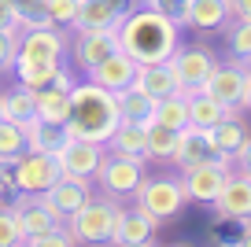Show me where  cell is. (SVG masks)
Segmentation results:
<instances>
[{
    "mask_svg": "<svg viewBox=\"0 0 251 247\" xmlns=\"http://www.w3.org/2000/svg\"><path fill=\"white\" fill-rule=\"evenodd\" d=\"M181 45V23L159 8H133L118 23V48L137 63H163Z\"/></svg>",
    "mask_w": 251,
    "mask_h": 247,
    "instance_id": "1",
    "label": "cell"
},
{
    "mask_svg": "<svg viewBox=\"0 0 251 247\" xmlns=\"http://www.w3.org/2000/svg\"><path fill=\"white\" fill-rule=\"evenodd\" d=\"M122 115H118V96L111 89L96 85V81H78L71 89V118L63 122L71 140H93V144H107L111 133L118 129Z\"/></svg>",
    "mask_w": 251,
    "mask_h": 247,
    "instance_id": "2",
    "label": "cell"
},
{
    "mask_svg": "<svg viewBox=\"0 0 251 247\" xmlns=\"http://www.w3.org/2000/svg\"><path fill=\"white\" fill-rule=\"evenodd\" d=\"M118 214H122V207L111 196H100V199H89L78 214L67 218V229H71L74 244H111Z\"/></svg>",
    "mask_w": 251,
    "mask_h": 247,
    "instance_id": "3",
    "label": "cell"
},
{
    "mask_svg": "<svg viewBox=\"0 0 251 247\" xmlns=\"http://www.w3.org/2000/svg\"><path fill=\"white\" fill-rule=\"evenodd\" d=\"M188 196L181 188V177H170V173H159V177H144L141 188H137V207L144 210L148 218L159 222H170L185 210Z\"/></svg>",
    "mask_w": 251,
    "mask_h": 247,
    "instance_id": "4",
    "label": "cell"
},
{
    "mask_svg": "<svg viewBox=\"0 0 251 247\" xmlns=\"http://www.w3.org/2000/svg\"><path fill=\"white\" fill-rule=\"evenodd\" d=\"M144 181V162L141 159H129V155H118L103 148V162L96 170V185L103 188V196L111 199H126V196H137Z\"/></svg>",
    "mask_w": 251,
    "mask_h": 247,
    "instance_id": "5",
    "label": "cell"
},
{
    "mask_svg": "<svg viewBox=\"0 0 251 247\" xmlns=\"http://www.w3.org/2000/svg\"><path fill=\"white\" fill-rule=\"evenodd\" d=\"M170 70H174V77H177V89L181 93H200V89L207 85V77L214 74V67H218V59H214L207 48H200V45H188V48H174V55L170 59Z\"/></svg>",
    "mask_w": 251,
    "mask_h": 247,
    "instance_id": "6",
    "label": "cell"
},
{
    "mask_svg": "<svg viewBox=\"0 0 251 247\" xmlns=\"http://www.w3.org/2000/svg\"><path fill=\"white\" fill-rule=\"evenodd\" d=\"M11 177H15V192L41 196L45 188H52L55 181L63 177V173H59V162H55L52 155H41V151H23L15 162H11Z\"/></svg>",
    "mask_w": 251,
    "mask_h": 247,
    "instance_id": "7",
    "label": "cell"
},
{
    "mask_svg": "<svg viewBox=\"0 0 251 247\" xmlns=\"http://www.w3.org/2000/svg\"><path fill=\"white\" fill-rule=\"evenodd\" d=\"M229 166H233V162L211 159V162H200V166L181 170V188H185V196H188L192 203H207V207H211V203L218 199V192L226 188L229 173H233Z\"/></svg>",
    "mask_w": 251,
    "mask_h": 247,
    "instance_id": "8",
    "label": "cell"
},
{
    "mask_svg": "<svg viewBox=\"0 0 251 247\" xmlns=\"http://www.w3.org/2000/svg\"><path fill=\"white\" fill-rule=\"evenodd\" d=\"M248 81H251V70L244 67L240 59L236 63H222V67H214V74L207 77L203 93L214 96L222 107L236 111V107H244V100H248Z\"/></svg>",
    "mask_w": 251,
    "mask_h": 247,
    "instance_id": "9",
    "label": "cell"
},
{
    "mask_svg": "<svg viewBox=\"0 0 251 247\" xmlns=\"http://www.w3.org/2000/svg\"><path fill=\"white\" fill-rule=\"evenodd\" d=\"M55 162H59L63 177L93 181L96 170H100V162H103V144H93V140H67L63 151L55 155Z\"/></svg>",
    "mask_w": 251,
    "mask_h": 247,
    "instance_id": "10",
    "label": "cell"
},
{
    "mask_svg": "<svg viewBox=\"0 0 251 247\" xmlns=\"http://www.w3.org/2000/svg\"><path fill=\"white\" fill-rule=\"evenodd\" d=\"M67 52V37L59 26H33L19 33V59H37V63H59Z\"/></svg>",
    "mask_w": 251,
    "mask_h": 247,
    "instance_id": "11",
    "label": "cell"
},
{
    "mask_svg": "<svg viewBox=\"0 0 251 247\" xmlns=\"http://www.w3.org/2000/svg\"><path fill=\"white\" fill-rule=\"evenodd\" d=\"M78 37L71 41V59L78 70H93L111 52H118V30H74Z\"/></svg>",
    "mask_w": 251,
    "mask_h": 247,
    "instance_id": "12",
    "label": "cell"
},
{
    "mask_svg": "<svg viewBox=\"0 0 251 247\" xmlns=\"http://www.w3.org/2000/svg\"><path fill=\"white\" fill-rule=\"evenodd\" d=\"M11 214L19 222V232L23 240H33V236H45V232L59 229V218L41 203V196H26V192H15V203H11Z\"/></svg>",
    "mask_w": 251,
    "mask_h": 247,
    "instance_id": "13",
    "label": "cell"
},
{
    "mask_svg": "<svg viewBox=\"0 0 251 247\" xmlns=\"http://www.w3.org/2000/svg\"><path fill=\"white\" fill-rule=\"evenodd\" d=\"M133 8L137 0H81L74 30H118V23Z\"/></svg>",
    "mask_w": 251,
    "mask_h": 247,
    "instance_id": "14",
    "label": "cell"
},
{
    "mask_svg": "<svg viewBox=\"0 0 251 247\" xmlns=\"http://www.w3.org/2000/svg\"><path fill=\"white\" fill-rule=\"evenodd\" d=\"M89 199H93V196H89V181H74V177H59L52 188L41 192V203H45L63 225H67L71 214H78Z\"/></svg>",
    "mask_w": 251,
    "mask_h": 247,
    "instance_id": "15",
    "label": "cell"
},
{
    "mask_svg": "<svg viewBox=\"0 0 251 247\" xmlns=\"http://www.w3.org/2000/svg\"><path fill=\"white\" fill-rule=\"evenodd\" d=\"M137 67H141V63H137L129 52H122V48H118V52H111L103 63H96V67L85 70V74H89V81H96V85L111 89V93H122V89L133 85Z\"/></svg>",
    "mask_w": 251,
    "mask_h": 247,
    "instance_id": "16",
    "label": "cell"
},
{
    "mask_svg": "<svg viewBox=\"0 0 251 247\" xmlns=\"http://www.w3.org/2000/svg\"><path fill=\"white\" fill-rule=\"evenodd\" d=\"M214 210H218V218H226V222H244V218H251V173H229L226 188L218 192V199L211 203Z\"/></svg>",
    "mask_w": 251,
    "mask_h": 247,
    "instance_id": "17",
    "label": "cell"
},
{
    "mask_svg": "<svg viewBox=\"0 0 251 247\" xmlns=\"http://www.w3.org/2000/svg\"><path fill=\"white\" fill-rule=\"evenodd\" d=\"M151 240H155V218H148L141 207L118 214L115 236H111L115 247H151Z\"/></svg>",
    "mask_w": 251,
    "mask_h": 247,
    "instance_id": "18",
    "label": "cell"
},
{
    "mask_svg": "<svg viewBox=\"0 0 251 247\" xmlns=\"http://www.w3.org/2000/svg\"><path fill=\"white\" fill-rule=\"evenodd\" d=\"M207 137H211V144H214V151H218V159L236 162V155L248 148L251 133H248V122H240L236 115H229V118H222L214 129H207Z\"/></svg>",
    "mask_w": 251,
    "mask_h": 247,
    "instance_id": "19",
    "label": "cell"
},
{
    "mask_svg": "<svg viewBox=\"0 0 251 247\" xmlns=\"http://www.w3.org/2000/svg\"><path fill=\"white\" fill-rule=\"evenodd\" d=\"M211 159H218V151H214V144H211V137H207V129H196V125L181 129L177 151H174L170 162H177L181 170H188V166H200V162H211Z\"/></svg>",
    "mask_w": 251,
    "mask_h": 247,
    "instance_id": "20",
    "label": "cell"
},
{
    "mask_svg": "<svg viewBox=\"0 0 251 247\" xmlns=\"http://www.w3.org/2000/svg\"><path fill=\"white\" fill-rule=\"evenodd\" d=\"M229 15H233L229 0H185L181 26H192V30H222L229 23Z\"/></svg>",
    "mask_w": 251,
    "mask_h": 247,
    "instance_id": "21",
    "label": "cell"
},
{
    "mask_svg": "<svg viewBox=\"0 0 251 247\" xmlns=\"http://www.w3.org/2000/svg\"><path fill=\"white\" fill-rule=\"evenodd\" d=\"M23 133H26V151H41V155H52V159L63 151V144L71 140L63 125L45 122V118H30V122L23 125Z\"/></svg>",
    "mask_w": 251,
    "mask_h": 247,
    "instance_id": "22",
    "label": "cell"
},
{
    "mask_svg": "<svg viewBox=\"0 0 251 247\" xmlns=\"http://www.w3.org/2000/svg\"><path fill=\"white\" fill-rule=\"evenodd\" d=\"M133 85L144 89V93H151L155 100L181 93V89H177V77H174V70H170V63H166V59L163 63H141V67H137Z\"/></svg>",
    "mask_w": 251,
    "mask_h": 247,
    "instance_id": "23",
    "label": "cell"
},
{
    "mask_svg": "<svg viewBox=\"0 0 251 247\" xmlns=\"http://www.w3.org/2000/svg\"><path fill=\"white\" fill-rule=\"evenodd\" d=\"M115 96H118V115H122V122L148 125L151 118H155V103H159V100H155L151 93L129 85V89H122V93H115Z\"/></svg>",
    "mask_w": 251,
    "mask_h": 247,
    "instance_id": "24",
    "label": "cell"
},
{
    "mask_svg": "<svg viewBox=\"0 0 251 247\" xmlns=\"http://www.w3.org/2000/svg\"><path fill=\"white\" fill-rule=\"evenodd\" d=\"M185 100H188V125H196V129H214L222 118L233 115V111L222 107L214 96H207L203 89H200V93H188Z\"/></svg>",
    "mask_w": 251,
    "mask_h": 247,
    "instance_id": "25",
    "label": "cell"
},
{
    "mask_svg": "<svg viewBox=\"0 0 251 247\" xmlns=\"http://www.w3.org/2000/svg\"><path fill=\"white\" fill-rule=\"evenodd\" d=\"M107 151H118V155H129V159H148V140H144V125H137V122H118V129L111 133V140L107 144Z\"/></svg>",
    "mask_w": 251,
    "mask_h": 247,
    "instance_id": "26",
    "label": "cell"
},
{
    "mask_svg": "<svg viewBox=\"0 0 251 247\" xmlns=\"http://www.w3.org/2000/svg\"><path fill=\"white\" fill-rule=\"evenodd\" d=\"M33 100H37V118H45V122L63 125L67 118H71V93H67V89L45 85V89L33 93Z\"/></svg>",
    "mask_w": 251,
    "mask_h": 247,
    "instance_id": "27",
    "label": "cell"
},
{
    "mask_svg": "<svg viewBox=\"0 0 251 247\" xmlns=\"http://www.w3.org/2000/svg\"><path fill=\"white\" fill-rule=\"evenodd\" d=\"M0 107H4L8 122H19V125L37 118V100H33V89H26V85H15L11 93H0Z\"/></svg>",
    "mask_w": 251,
    "mask_h": 247,
    "instance_id": "28",
    "label": "cell"
},
{
    "mask_svg": "<svg viewBox=\"0 0 251 247\" xmlns=\"http://www.w3.org/2000/svg\"><path fill=\"white\" fill-rule=\"evenodd\" d=\"M63 63H37V59H15V74H19V85L26 89H45L55 81V74H59Z\"/></svg>",
    "mask_w": 251,
    "mask_h": 247,
    "instance_id": "29",
    "label": "cell"
},
{
    "mask_svg": "<svg viewBox=\"0 0 251 247\" xmlns=\"http://www.w3.org/2000/svg\"><path fill=\"white\" fill-rule=\"evenodd\" d=\"M151 122L166 125V129H174V133L188 129V100H185V93L163 96V100L155 103V118H151Z\"/></svg>",
    "mask_w": 251,
    "mask_h": 247,
    "instance_id": "30",
    "label": "cell"
},
{
    "mask_svg": "<svg viewBox=\"0 0 251 247\" xmlns=\"http://www.w3.org/2000/svg\"><path fill=\"white\" fill-rule=\"evenodd\" d=\"M177 137H181V133L166 129V125H159V122H148V125H144L148 159H174V151H177Z\"/></svg>",
    "mask_w": 251,
    "mask_h": 247,
    "instance_id": "31",
    "label": "cell"
},
{
    "mask_svg": "<svg viewBox=\"0 0 251 247\" xmlns=\"http://www.w3.org/2000/svg\"><path fill=\"white\" fill-rule=\"evenodd\" d=\"M26 151V133L19 122H0V162H15Z\"/></svg>",
    "mask_w": 251,
    "mask_h": 247,
    "instance_id": "32",
    "label": "cell"
},
{
    "mask_svg": "<svg viewBox=\"0 0 251 247\" xmlns=\"http://www.w3.org/2000/svg\"><path fill=\"white\" fill-rule=\"evenodd\" d=\"M19 8V30H33V26H52L48 19V0H11Z\"/></svg>",
    "mask_w": 251,
    "mask_h": 247,
    "instance_id": "33",
    "label": "cell"
},
{
    "mask_svg": "<svg viewBox=\"0 0 251 247\" xmlns=\"http://www.w3.org/2000/svg\"><path fill=\"white\" fill-rule=\"evenodd\" d=\"M226 41H229V55L248 63L251 59V19H236V23L229 26Z\"/></svg>",
    "mask_w": 251,
    "mask_h": 247,
    "instance_id": "34",
    "label": "cell"
},
{
    "mask_svg": "<svg viewBox=\"0 0 251 247\" xmlns=\"http://www.w3.org/2000/svg\"><path fill=\"white\" fill-rule=\"evenodd\" d=\"M78 8H81V0H48V19H52V26H59V30H74Z\"/></svg>",
    "mask_w": 251,
    "mask_h": 247,
    "instance_id": "35",
    "label": "cell"
},
{
    "mask_svg": "<svg viewBox=\"0 0 251 247\" xmlns=\"http://www.w3.org/2000/svg\"><path fill=\"white\" fill-rule=\"evenodd\" d=\"M0 247H26L23 232H19V222L11 214V207H0Z\"/></svg>",
    "mask_w": 251,
    "mask_h": 247,
    "instance_id": "36",
    "label": "cell"
},
{
    "mask_svg": "<svg viewBox=\"0 0 251 247\" xmlns=\"http://www.w3.org/2000/svg\"><path fill=\"white\" fill-rule=\"evenodd\" d=\"M19 59V30H4L0 26V70L15 67Z\"/></svg>",
    "mask_w": 251,
    "mask_h": 247,
    "instance_id": "37",
    "label": "cell"
},
{
    "mask_svg": "<svg viewBox=\"0 0 251 247\" xmlns=\"http://www.w3.org/2000/svg\"><path fill=\"white\" fill-rule=\"evenodd\" d=\"M26 247H78V244H74L71 229H67V225H59V229L45 232V236H33V240H26Z\"/></svg>",
    "mask_w": 251,
    "mask_h": 247,
    "instance_id": "38",
    "label": "cell"
},
{
    "mask_svg": "<svg viewBox=\"0 0 251 247\" xmlns=\"http://www.w3.org/2000/svg\"><path fill=\"white\" fill-rule=\"evenodd\" d=\"M0 26L4 30H19V8L11 0H0Z\"/></svg>",
    "mask_w": 251,
    "mask_h": 247,
    "instance_id": "39",
    "label": "cell"
},
{
    "mask_svg": "<svg viewBox=\"0 0 251 247\" xmlns=\"http://www.w3.org/2000/svg\"><path fill=\"white\" fill-rule=\"evenodd\" d=\"M229 8L236 19H251V0H229Z\"/></svg>",
    "mask_w": 251,
    "mask_h": 247,
    "instance_id": "40",
    "label": "cell"
},
{
    "mask_svg": "<svg viewBox=\"0 0 251 247\" xmlns=\"http://www.w3.org/2000/svg\"><path fill=\"white\" fill-rule=\"evenodd\" d=\"M236 162H240V170H244V173H251V140H248V148L236 155Z\"/></svg>",
    "mask_w": 251,
    "mask_h": 247,
    "instance_id": "41",
    "label": "cell"
},
{
    "mask_svg": "<svg viewBox=\"0 0 251 247\" xmlns=\"http://www.w3.org/2000/svg\"><path fill=\"white\" fill-rule=\"evenodd\" d=\"M244 107H251V81H248V100H244Z\"/></svg>",
    "mask_w": 251,
    "mask_h": 247,
    "instance_id": "42",
    "label": "cell"
},
{
    "mask_svg": "<svg viewBox=\"0 0 251 247\" xmlns=\"http://www.w3.org/2000/svg\"><path fill=\"white\" fill-rule=\"evenodd\" d=\"M0 122H4V107H0Z\"/></svg>",
    "mask_w": 251,
    "mask_h": 247,
    "instance_id": "43",
    "label": "cell"
},
{
    "mask_svg": "<svg viewBox=\"0 0 251 247\" xmlns=\"http://www.w3.org/2000/svg\"><path fill=\"white\" fill-rule=\"evenodd\" d=\"M174 247H185V244H174Z\"/></svg>",
    "mask_w": 251,
    "mask_h": 247,
    "instance_id": "44",
    "label": "cell"
},
{
    "mask_svg": "<svg viewBox=\"0 0 251 247\" xmlns=\"http://www.w3.org/2000/svg\"><path fill=\"white\" fill-rule=\"evenodd\" d=\"M248 70H251V59H248Z\"/></svg>",
    "mask_w": 251,
    "mask_h": 247,
    "instance_id": "45",
    "label": "cell"
}]
</instances>
